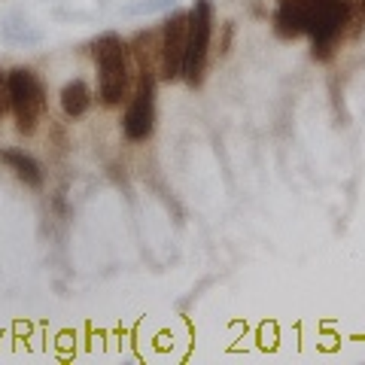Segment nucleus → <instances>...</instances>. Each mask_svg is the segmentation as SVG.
I'll use <instances>...</instances> for the list:
<instances>
[{
    "label": "nucleus",
    "instance_id": "f257e3e1",
    "mask_svg": "<svg viewBox=\"0 0 365 365\" xmlns=\"http://www.w3.org/2000/svg\"><path fill=\"white\" fill-rule=\"evenodd\" d=\"M98 64V101L104 107H119L131 83V64H128V46L119 34H101L91 46Z\"/></svg>",
    "mask_w": 365,
    "mask_h": 365
},
{
    "label": "nucleus",
    "instance_id": "7ed1b4c3",
    "mask_svg": "<svg viewBox=\"0 0 365 365\" xmlns=\"http://www.w3.org/2000/svg\"><path fill=\"white\" fill-rule=\"evenodd\" d=\"M210 37H213V6L210 0H195L189 9V25H186V61H182V79L195 88L204 79L210 55Z\"/></svg>",
    "mask_w": 365,
    "mask_h": 365
},
{
    "label": "nucleus",
    "instance_id": "1a4fd4ad",
    "mask_svg": "<svg viewBox=\"0 0 365 365\" xmlns=\"http://www.w3.org/2000/svg\"><path fill=\"white\" fill-rule=\"evenodd\" d=\"M6 110H9V91H6V76L0 73V119H4Z\"/></svg>",
    "mask_w": 365,
    "mask_h": 365
},
{
    "label": "nucleus",
    "instance_id": "0eeeda50",
    "mask_svg": "<svg viewBox=\"0 0 365 365\" xmlns=\"http://www.w3.org/2000/svg\"><path fill=\"white\" fill-rule=\"evenodd\" d=\"M0 162H4L13 174L25 182V186L31 189H40L43 186V170L40 165L34 162V158L28 153H21V150H6V153H0Z\"/></svg>",
    "mask_w": 365,
    "mask_h": 365
},
{
    "label": "nucleus",
    "instance_id": "423d86ee",
    "mask_svg": "<svg viewBox=\"0 0 365 365\" xmlns=\"http://www.w3.org/2000/svg\"><path fill=\"white\" fill-rule=\"evenodd\" d=\"M186 25L189 13H177L165 21L162 28V58H158V73L165 79H182V61H186Z\"/></svg>",
    "mask_w": 365,
    "mask_h": 365
},
{
    "label": "nucleus",
    "instance_id": "6e6552de",
    "mask_svg": "<svg viewBox=\"0 0 365 365\" xmlns=\"http://www.w3.org/2000/svg\"><path fill=\"white\" fill-rule=\"evenodd\" d=\"M91 107V88L83 83V79H71L64 88H61V110H64V116H71V119H79V116H86Z\"/></svg>",
    "mask_w": 365,
    "mask_h": 365
},
{
    "label": "nucleus",
    "instance_id": "20e7f679",
    "mask_svg": "<svg viewBox=\"0 0 365 365\" xmlns=\"http://www.w3.org/2000/svg\"><path fill=\"white\" fill-rule=\"evenodd\" d=\"M155 128V73L150 67L140 71V79L134 86V98L128 110H125V119H122V131L128 140L140 143L153 134Z\"/></svg>",
    "mask_w": 365,
    "mask_h": 365
},
{
    "label": "nucleus",
    "instance_id": "9d476101",
    "mask_svg": "<svg viewBox=\"0 0 365 365\" xmlns=\"http://www.w3.org/2000/svg\"><path fill=\"white\" fill-rule=\"evenodd\" d=\"M362 19H365V0H362Z\"/></svg>",
    "mask_w": 365,
    "mask_h": 365
},
{
    "label": "nucleus",
    "instance_id": "39448f33",
    "mask_svg": "<svg viewBox=\"0 0 365 365\" xmlns=\"http://www.w3.org/2000/svg\"><path fill=\"white\" fill-rule=\"evenodd\" d=\"M347 19H350L347 0H323V4H319L311 28H307V34L314 37V55L317 58H329V55H332L341 31H344V25H347Z\"/></svg>",
    "mask_w": 365,
    "mask_h": 365
},
{
    "label": "nucleus",
    "instance_id": "f03ea898",
    "mask_svg": "<svg viewBox=\"0 0 365 365\" xmlns=\"http://www.w3.org/2000/svg\"><path fill=\"white\" fill-rule=\"evenodd\" d=\"M6 91H9V110L16 116V128L21 134H34L37 122L46 110V91L37 73L28 67H16L6 73Z\"/></svg>",
    "mask_w": 365,
    "mask_h": 365
}]
</instances>
